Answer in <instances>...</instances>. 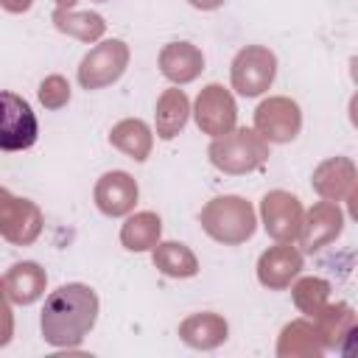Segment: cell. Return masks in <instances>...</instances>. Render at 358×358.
I'll return each instance as SVG.
<instances>
[{
	"label": "cell",
	"mask_w": 358,
	"mask_h": 358,
	"mask_svg": "<svg viewBox=\"0 0 358 358\" xmlns=\"http://www.w3.org/2000/svg\"><path fill=\"white\" fill-rule=\"evenodd\" d=\"M98 322V294L84 282H67L48 294L39 327L50 347L73 350Z\"/></svg>",
	"instance_id": "obj_1"
},
{
	"label": "cell",
	"mask_w": 358,
	"mask_h": 358,
	"mask_svg": "<svg viewBox=\"0 0 358 358\" xmlns=\"http://www.w3.org/2000/svg\"><path fill=\"white\" fill-rule=\"evenodd\" d=\"M199 224L213 241L224 246H238L255 235L257 215L252 201H246L243 196H215L201 207Z\"/></svg>",
	"instance_id": "obj_2"
},
{
	"label": "cell",
	"mask_w": 358,
	"mask_h": 358,
	"mask_svg": "<svg viewBox=\"0 0 358 358\" xmlns=\"http://www.w3.org/2000/svg\"><path fill=\"white\" fill-rule=\"evenodd\" d=\"M207 157L213 168L229 176L252 173L266 165L268 159V143L255 131V129H232L221 137H213Z\"/></svg>",
	"instance_id": "obj_3"
},
{
	"label": "cell",
	"mask_w": 358,
	"mask_h": 358,
	"mask_svg": "<svg viewBox=\"0 0 358 358\" xmlns=\"http://www.w3.org/2000/svg\"><path fill=\"white\" fill-rule=\"evenodd\" d=\"M232 90L243 98H257L268 92L277 78V56L263 45H246L235 53L229 64Z\"/></svg>",
	"instance_id": "obj_4"
},
{
	"label": "cell",
	"mask_w": 358,
	"mask_h": 358,
	"mask_svg": "<svg viewBox=\"0 0 358 358\" xmlns=\"http://www.w3.org/2000/svg\"><path fill=\"white\" fill-rule=\"evenodd\" d=\"M39 137V120L31 103L8 90H0V151H25Z\"/></svg>",
	"instance_id": "obj_5"
},
{
	"label": "cell",
	"mask_w": 358,
	"mask_h": 358,
	"mask_svg": "<svg viewBox=\"0 0 358 358\" xmlns=\"http://www.w3.org/2000/svg\"><path fill=\"white\" fill-rule=\"evenodd\" d=\"M129 67V45L123 39H103L78 64V84L84 90H103L115 84Z\"/></svg>",
	"instance_id": "obj_6"
},
{
	"label": "cell",
	"mask_w": 358,
	"mask_h": 358,
	"mask_svg": "<svg viewBox=\"0 0 358 358\" xmlns=\"http://www.w3.org/2000/svg\"><path fill=\"white\" fill-rule=\"evenodd\" d=\"M302 129V109L285 95H271L255 109V131L266 143H291Z\"/></svg>",
	"instance_id": "obj_7"
},
{
	"label": "cell",
	"mask_w": 358,
	"mask_h": 358,
	"mask_svg": "<svg viewBox=\"0 0 358 358\" xmlns=\"http://www.w3.org/2000/svg\"><path fill=\"white\" fill-rule=\"evenodd\" d=\"M190 112L196 117V126L207 137H221V134L232 131L235 123H238L235 98H232V92L224 84H207L199 92V98H196Z\"/></svg>",
	"instance_id": "obj_8"
},
{
	"label": "cell",
	"mask_w": 358,
	"mask_h": 358,
	"mask_svg": "<svg viewBox=\"0 0 358 358\" xmlns=\"http://www.w3.org/2000/svg\"><path fill=\"white\" fill-rule=\"evenodd\" d=\"M302 204L288 190H268L260 201V221L268 238L280 243H294L302 227Z\"/></svg>",
	"instance_id": "obj_9"
},
{
	"label": "cell",
	"mask_w": 358,
	"mask_h": 358,
	"mask_svg": "<svg viewBox=\"0 0 358 358\" xmlns=\"http://www.w3.org/2000/svg\"><path fill=\"white\" fill-rule=\"evenodd\" d=\"M42 232V213L31 199H17L0 187V235L14 246H28Z\"/></svg>",
	"instance_id": "obj_10"
},
{
	"label": "cell",
	"mask_w": 358,
	"mask_h": 358,
	"mask_svg": "<svg viewBox=\"0 0 358 358\" xmlns=\"http://www.w3.org/2000/svg\"><path fill=\"white\" fill-rule=\"evenodd\" d=\"M344 229V215L338 210L336 201H316L305 215H302V227H299V246L305 252H319L324 246H330Z\"/></svg>",
	"instance_id": "obj_11"
},
{
	"label": "cell",
	"mask_w": 358,
	"mask_h": 358,
	"mask_svg": "<svg viewBox=\"0 0 358 358\" xmlns=\"http://www.w3.org/2000/svg\"><path fill=\"white\" fill-rule=\"evenodd\" d=\"M302 271V252L294 243L268 246L257 257V282L268 291H285Z\"/></svg>",
	"instance_id": "obj_12"
},
{
	"label": "cell",
	"mask_w": 358,
	"mask_h": 358,
	"mask_svg": "<svg viewBox=\"0 0 358 358\" xmlns=\"http://www.w3.org/2000/svg\"><path fill=\"white\" fill-rule=\"evenodd\" d=\"M137 196H140V187H137L134 176L126 173V171H106L95 182V190H92L95 207L106 218L129 215L134 210V204H137Z\"/></svg>",
	"instance_id": "obj_13"
},
{
	"label": "cell",
	"mask_w": 358,
	"mask_h": 358,
	"mask_svg": "<svg viewBox=\"0 0 358 358\" xmlns=\"http://www.w3.org/2000/svg\"><path fill=\"white\" fill-rule=\"evenodd\" d=\"M313 190L324 201H350L355 196V165L347 157H330L316 165L310 176Z\"/></svg>",
	"instance_id": "obj_14"
},
{
	"label": "cell",
	"mask_w": 358,
	"mask_h": 358,
	"mask_svg": "<svg viewBox=\"0 0 358 358\" xmlns=\"http://www.w3.org/2000/svg\"><path fill=\"white\" fill-rule=\"evenodd\" d=\"M201 70H204V53L193 42H168L159 50V73L176 87L196 81Z\"/></svg>",
	"instance_id": "obj_15"
},
{
	"label": "cell",
	"mask_w": 358,
	"mask_h": 358,
	"mask_svg": "<svg viewBox=\"0 0 358 358\" xmlns=\"http://www.w3.org/2000/svg\"><path fill=\"white\" fill-rule=\"evenodd\" d=\"M45 285H48V274L39 263L34 260H20L14 263L6 277H3V288H6V296L8 302L14 305H34L42 294H45Z\"/></svg>",
	"instance_id": "obj_16"
},
{
	"label": "cell",
	"mask_w": 358,
	"mask_h": 358,
	"mask_svg": "<svg viewBox=\"0 0 358 358\" xmlns=\"http://www.w3.org/2000/svg\"><path fill=\"white\" fill-rule=\"evenodd\" d=\"M229 336V324L218 313H193L179 324V338L193 350H215Z\"/></svg>",
	"instance_id": "obj_17"
},
{
	"label": "cell",
	"mask_w": 358,
	"mask_h": 358,
	"mask_svg": "<svg viewBox=\"0 0 358 358\" xmlns=\"http://www.w3.org/2000/svg\"><path fill=\"white\" fill-rule=\"evenodd\" d=\"M187 117H190V101H187L185 90L171 87V90H165V92L157 98V109H154V129H157V137L173 140V137L185 129Z\"/></svg>",
	"instance_id": "obj_18"
},
{
	"label": "cell",
	"mask_w": 358,
	"mask_h": 358,
	"mask_svg": "<svg viewBox=\"0 0 358 358\" xmlns=\"http://www.w3.org/2000/svg\"><path fill=\"white\" fill-rule=\"evenodd\" d=\"M109 143H112L117 151H123L129 159L145 162L148 154H151V145H154V134H151V129H148L145 120H140V117H126V120H120V123L112 126Z\"/></svg>",
	"instance_id": "obj_19"
},
{
	"label": "cell",
	"mask_w": 358,
	"mask_h": 358,
	"mask_svg": "<svg viewBox=\"0 0 358 358\" xmlns=\"http://www.w3.org/2000/svg\"><path fill=\"white\" fill-rule=\"evenodd\" d=\"M151 260H154L157 271H162L165 277H173V280H187V277L199 274L196 255L179 241H159L151 249Z\"/></svg>",
	"instance_id": "obj_20"
},
{
	"label": "cell",
	"mask_w": 358,
	"mask_h": 358,
	"mask_svg": "<svg viewBox=\"0 0 358 358\" xmlns=\"http://www.w3.org/2000/svg\"><path fill=\"white\" fill-rule=\"evenodd\" d=\"M322 352H324V344L319 338L316 324H310L305 319H296V322H291V324L282 327L280 341H277V355L280 358H296V355L316 358Z\"/></svg>",
	"instance_id": "obj_21"
},
{
	"label": "cell",
	"mask_w": 358,
	"mask_h": 358,
	"mask_svg": "<svg viewBox=\"0 0 358 358\" xmlns=\"http://www.w3.org/2000/svg\"><path fill=\"white\" fill-rule=\"evenodd\" d=\"M159 235H162V218L151 210H143V213H134L123 221L120 227V243L123 249L129 252H148L159 243Z\"/></svg>",
	"instance_id": "obj_22"
},
{
	"label": "cell",
	"mask_w": 358,
	"mask_h": 358,
	"mask_svg": "<svg viewBox=\"0 0 358 358\" xmlns=\"http://www.w3.org/2000/svg\"><path fill=\"white\" fill-rule=\"evenodd\" d=\"M313 322H316V330H319V338L324 347H341V341L352 338V333H355V313L344 302L324 305V310Z\"/></svg>",
	"instance_id": "obj_23"
},
{
	"label": "cell",
	"mask_w": 358,
	"mask_h": 358,
	"mask_svg": "<svg viewBox=\"0 0 358 358\" xmlns=\"http://www.w3.org/2000/svg\"><path fill=\"white\" fill-rule=\"evenodd\" d=\"M53 25H56V31H62L67 36H76L81 42H95L106 31V22H103L101 14H95V11H73V8H56L53 11Z\"/></svg>",
	"instance_id": "obj_24"
},
{
	"label": "cell",
	"mask_w": 358,
	"mask_h": 358,
	"mask_svg": "<svg viewBox=\"0 0 358 358\" xmlns=\"http://www.w3.org/2000/svg\"><path fill=\"white\" fill-rule=\"evenodd\" d=\"M291 291H294V305L310 319H316L330 299V282H324L319 277H302V280H296V285Z\"/></svg>",
	"instance_id": "obj_25"
},
{
	"label": "cell",
	"mask_w": 358,
	"mask_h": 358,
	"mask_svg": "<svg viewBox=\"0 0 358 358\" xmlns=\"http://www.w3.org/2000/svg\"><path fill=\"white\" fill-rule=\"evenodd\" d=\"M39 101L45 109H62L67 101H70V84L64 76H48L42 84H39Z\"/></svg>",
	"instance_id": "obj_26"
},
{
	"label": "cell",
	"mask_w": 358,
	"mask_h": 358,
	"mask_svg": "<svg viewBox=\"0 0 358 358\" xmlns=\"http://www.w3.org/2000/svg\"><path fill=\"white\" fill-rule=\"evenodd\" d=\"M14 336V316H11V305L8 299L0 302V347H6Z\"/></svg>",
	"instance_id": "obj_27"
},
{
	"label": "cell",
	"mask_w": 358,
	"mask_h": 358,
	"mask_svg": "<svg viewBox=\"0 0 358 358\" xmlns=\"http://www.w3.org/2000/svg\"><path fill=\"white\" fill-rule=\"evenodd\" d=\"M34 6V0H0V8H6L8 14H25Z\"/></svg>",
	"instance_id": "obj_28"
},
{
	"label": "cell",
	"mask_w": 358,
	"mask_h": 358,
	"mask_svg": "<svg viewBox=\"0 0 358 358\" xmlns=\"http://www.w3.org/2000/svg\"><path fill=\"white\" fill-rule=\"evenodd\" d=\"M193 8H199V11H215V8H221L227 0H187Z\"/></svg>",
	"instance_id": "obj_29"
},
{
	"label": "cell",
	"mask_w": 358,
	"mask_h": 358,
	"mask_svg": "<svg viewBox=\"0 0 358 358\" xmlns=\"http://www.w3.org/2000/svg\"><path fill=\"white\" fill-rule=\"evenodd\" d=\"M78 0H56V8H73Z\"/></svg>",
	"instance_id": "obj_30"
},
{
	"label": "cell",
	"mask_w": 358,
	"mask_h": 358,
	"mask_svg": "<svg viewBox=\"0 0 358 358\" xmlns=\"http://www.w3.org/2000/svg\"><path fill=\"white\" fill-rule=\"evenodd\" d=\"M8 296H6V288H3V280H0V302H6Z\"/></svg>",
	"instance_id": "obj_31"
},
{
	"label": "cell",
	"mask_w": 358,
	"mask_h": 358,
	"mask_svg": "<svg viewBox=\"0 0 358 358\" xmlns=\"http://www.w3.org/2000/svg\"><path fill=\"white\" fill-rule=\"evenodd\" d=\"M98 3H106V0H98Z\"/></svg>",
	"instance_id": "obj_32"
}]
</instances>
